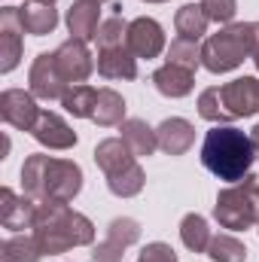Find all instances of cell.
<instances>
[{
  "instance_id": "29",
  "label": "cell",
  "mask_w": 259,
  "mask_h": 262,
  "mask_svg": "<svg viewBox=\"0 0 259 262\" xmlns=\"http://www.w3.org/2000/svg\"><path fill=\"white\" fill-rule=\"evenodd\" d=\"M43 3H52V0H43Z\"/></svg>"
},
{
  "instance_id": "8",
  "label": "cell",
  "mask_w": 259,
  "mask_h": 262,
  "mask_svg": "<svg viewBox=\"0 0 259 262\" xmlns=\"http://www.w3.org/2000/svg\"><path fill=\"white\" fill-rule=\"evenodd\" d=\"M0 104H3V119L15 128H34L37 119H40V113L34 107V98L25 95V92H6L0 98Z\"/></svg>"
},
{
  "instance_id": "7",
  "label": "cell",
  "mask_w": 259,
  "mask_h": 262,
  "mask_svg": "<svg viewBox=\"0 0 259 262\" xmlns=\"http://www.w3.org/2000/svg\"><path fill=\"white\" fill-rule=\"evenodd\" d=\"M162 43H165L162 28H159L153 18H137V21L128 28V46H131V52L140 55V58H153V55H159Z\"/></svg>"
},
{
  "instance_id": "26",
  "label": "cell",
  "mask_w": 259,
  "mask_h": 262,
  "mask_svg": "<svg viewBox=\"0 0 259 262\" xmlns=\"http://www.w3.org/2000/svg\"><path fill=\"white\" fill-rule=\"evenodd\" d=\"M235 15V0H207V18L229 21Z\"/></svg>"
},
{
  "instance_id": "4",
  "label": "cell",
  "mask_w": 259,
  "mask_h": 262,
  "mask_svg": "<svg viewBox=\"0 0 259 262\" xmlns=\"http://www.w3.org/2000/svg\"><path fill=\"white\" fill-rule=\"evenodd\" d=\"M259 186L256 183H250V177H247V183L244 186H238V189H226L223 195L217 198V220L226 226V229H244V226H250L253 220L259 216Z\"/></svg>"
},
{
  "instance_id": "22",
  "label": "cell",
  "mask_w": 259,
  "mask_h": 262,
  "mask_svg": "<svg viewBox=\"0 0 259 262\" xmlns=\"http://www.w3.org/2000/svg\"><path fill=\"white\" fill-rule=\"evenodd\" d=\"M183 244L189 247V250H204L207 247V223L201 220V216H195V213H189L186 220H183Z\"/></svg>"
},
{
  "instance_id": "10",
  "label": "cell",
  "mask_w": 259,
  "mask_h": 262,
  "mask_svg": "<svg viewBox=\"0 0 259 262\" xmlns=\"http://www.w3.org/2000/svg\"><path fill=\"white\" fill-rule=\"evenodd\" d=\"M31 131H34V137H37L40 143H49V146H55V149H64V146H70V143L76 140V134L67 128L55 113H40L37 125Z\"/></svg>"
},
{
  "instance_id": "2",
  "label": "cell",
  "mask_w": 259,
  "mask_h": 262,
  "mask_svg": "<svg viewBox=\"0 0 259 262\" xmlns=\"http://www.w3.org/2000/svg\"><path fill=\"white\" fill-rule=\"evenodd\" d=\"M49 220H37V244L43 253H58L70 244H85L92 241V226L85 216L70 213L64 204H49V210H43Z\"/></svg>"
},
{
  "instance_id": "3",
  "label": "cell",
  "mask_w": 259,
  "mask_h": 262,
  "mask_svg": "<svg viewBox=\"0 0 259 262\" xmlns=\"http://www.w3.org/2000/svg\"><path fill=\"white\" fill-rule=\"evenodd\" d=\"M43 168L46 174H34V171H25L21 168V180L31 192H46V195H55V198H70L79 192V183H82V174L76 165L70 162H55V159H46L43 156Z\"/></svg>"
},
{
  "instance_id": "11",
  "label": "cell",
  "mask_w": 259,
  "mask_h": 262,
  "mask_svg": "<svg viewBox=\"0 0 259 262\" xmlns=\"http://www.w3.org/2000/svg\"><path fill=\"white\" fill-rule=\"evenodd\" d=\"M55 64H58V70H61V76L64 79H82L85 73H89V52H85V46L76 40H70V43H64L58 52H55Z\"/></svg>"
},
{
  "instance_id": "20",
  "label": "cell",
  "mask_w": 259,
  "mask_h": 262,
  "mask_svg": "<svg viewBox=\"0 0 259 262\" xmlns=\"http://www.w3.org/2000/svg\"><path fill=\"white\" fill-rule=\"evenodd\" d=\"M122 131H125V143H128L137 156H149V152L156 149V137H153V131L146 128L140 119L125 122V128H122Z\"/></svg>"
},
{
  "instance_id": "6",
  "label": "cell",
  "mask_w": 259,
  "mask_h": 262,
  "mask_svg": "<svg viewBox=\"0 0 259 262\" xmlns=\"http://www.w3.org/2000/svg\"><path fill=\"white\" fill-rule=\"evenodd\" d=\"M220 98H223V107L229 116H250L259 110V82L250 76L235 79L220 89Z\"/></svg>"
},
{
  "instance_id": "30",
  "label": "cell",
  "mask_w": 259,
  "mask_h": 262,
  "mask_svg": "<svg viewBox=\"0 0 259 262\" xmlns=\"http://www.w3.org/2000/svg\"><path fill=\"white\" fill-rule=\"evenodd\" d=\"M95 3H101V0H95Z\"/></svg>"
},
{
  "instance_id": "23",
  "label": "cell",
  "mask_w": 259,
  "mask_h": 262,
  "mask_svg": "<svg viewBox=\"0 0 259 262\" xmlns=\"http://www.w3.org/2000/svg\"><path fill=\"white\" fill-rule=\"evenodd\" d=\"M210 256H213L217 262H244L247 250H244L235 238L223 235V238H217V241L210 244Z\"/></svg>"
},
{
  "instance_id": "17",
  "label": "cell",
  "mask_w": 259,
  "mask_h": 262,
  "mask_svg": "<svg viewBox=\"0 0 259 262\" xmlns=\"http://www.w3.org/2000/svg\"><path fill=\"white\" fill-rule=\"evenodd\" d=\"M98 70L104 73V76H134L137 70H134V58H131L128 52H122V46H110V49H104V55H101V61H98Z\"/></svg>"
},
{
  "instance_id": "18",
  "label": "cell",
  "mask_w": 259,
  "mask_h": 262,
  "mask_svg": "<svg viewBox=\"0 0 259 262\" xmlns=\"http://www.w3.org/2000/svg\"><path fill=\"white\" fill-rule=\"evenodd\" d=\"M122 110H125L122 98H119L116 92L104 89V92H98V101H95V113H92V116H95L101 125H113V122L122 119Z\"/></svg>"
},
{
  "instance_id": "12",
  "label": "cell",
  "mask_w": 259,
  "mask_h": 262,
  "mask_svg": "<svg viewBox=\"0 0 259 262\" xmlns=\"http://www.w3.org/2000/svg\"><path fill=\"white\" fill-rule=\"evenodd\" d=\"M189 143H192V125L186 119H168V122H162V128H159V146L165 152H171V156L186 152Z\"/></svg>"
},
{
  "instance_id": "14",
  "label": "cell",
  "mask_w": 259,
  "mask_h": 262,
  "mask_svg": "<svg viewBox=\"0 0 259 262\" xmlns=\"http://www.w3.org/2000/svg\"><path fill=\"white\" fill-rule=\"evenodd\" d=\"M153 79H156V89H159L162 95H171V98L189 95V89H192V73H189L186 67H180V64L162 67Z\"/></svg>"
},
{
  "instance_id": "28",
  "label": "cell",
  "mask_w": 259,
  "mask_h": 262,
  "mask_svg": "<svg viewBox=\"0 0 259 262\" xmlns=\"http://www.w3.org/2000/svg\"><path fill=\"white\" fill-rule=\"evenodd\" d=\"M253 143H256V149H259V125L253 128Z\"/></svg>"
},
{
  "instance_id": "25",
  "label": "cell",
  "mask_w": 259,
  "mask_h": 262,
  "mask_svg": "<svg viewBox=\"0 0 259 262\" xmlns=\"http://www.w3.org/2000/svg\"><path fill=\"white\" fill-rule=\"evenodd\" d=\"M119 40H122V21H119V18H110V21L101 28L98 43H101L104 49H110V46H119Z\"/></svg>"
},
{
  "instance_id": "9",
  "label": "cell",
  "mask_w": 259,
  "mask_h": 262,
  "mask_svg": "<svg viewBox=\"0 0 259 262\" xmlns=\"http://www.w3.org/2000/svg\"><path fill=\"white\" fill-rule=\"evenodd\" d=\"M31 82L40 98H58L64 92V76L55 64V55H40V61L31 70Z\"/></svg>"
},
{
  "instance_id": "19",
  "label": "cell",
  "mask_w": 259,
  "mask_h": 262,
  "mask_svg": "<svg viewBox=\"0 0 259 262\" xmlns=\"http://www.w3.org/2000/svg\"><path fill=\"white\" fill-rule=\"evenodd\" d=\"M204 25H207V12H201V6H192V3L183 6L177 15V28L183 40H198L204 34Z\"/></svg>"
},
{
  "instance_id": "24",
  "label": "cell",
  "mask_w": 259,
  "mask_h": 262,
  "mask_svg": "<svg viewBox=\"0 0 259 262\" xmlns=\"http://www.w3.org/2000/svg\"><path fill=\"white\" fill-rule=\"evenodd\" d=\"M171 64H180L186 67V70H192L198 64V49H195V40H177L174 46H171Z\"/></svg>"
},
{
  "instance_id": "21",
  "label": "cell",
  "mask_w": 259,
  "mask_h": 262,
  "mask_svg": "<svg viewBox=\"0 0 259 262\" xmlns=\"http://www.w3.org/2000/svg\"><path fill=\"white\" fill-rule=\"evenodd\" d=\"M95 101H98V92L92 85H76L73 92L64 95V107H67V113H73V116H92L95 113L92 110Z\"/></svg>"
},
{
  "instance_id": "16",
  "label": "cell",
  "mask_w": 259,
  "mask_h": 262,
  "mask_svg": "<svg viewBox=\"0 0 259 262\" xmlns=\"http://www.w3.org/2000/svg\"><path fill=\"white\" fill-rule=\"evenodd\" d=\"M18 21H21V28L31 31V34H49V31L55 28L58 15H55L52 6L43 3V6H28V9H21V12H18Z\"/></svg>"
},
{
  "instance_id": "13",
  "label": "cell",
  "mask_w": 259,
  "mask_h": 262,
  "mask_svg": "<svg viewBox=\"0 0 259 262\" xmlns=\"http://www.w3.org/2000/svg\"><path fill=\"white\" fill-rule=\"evenodd\" d=\"M134 238H137V223H134V220H116V223L110 226V241L95 250V262H107V253H113V262H119L122 247H125L128 241H134Z\"/></svg>"
},
{
  "instance_id": "5",
  "label": "cell",
  "mask_w": 259,
  "mask_h": 262,
  "mask_svg": "<svg viewBox=\"0 0 259 262\" xmlns=\"http://www.w3.org/2000/svg\"><path fill=\"white\" fill-rule=\"evenodd\" d=\"M253 52V37H250V25L244 28H232V31H226V34H220V37H213L207 46H204V52H201V58H204V64L210 67V70H232L235 64H241V58H244V52Z\"/></svg>"
},
{
  "instance_id": "27",
  "label": "cell",
  "mask_w": 259,
  "mask_h": 262,
  "mask_svg": "<svg viewBox=\"0 0 259 262\" xmlns=\"http://www.w3.org/2000/svg\"><path fill=\"white\" fill-rule=\"evenodd\" d=\"M140 262H177V256H174V250H168L165 244H153V247L143 250Z\"/></svg>"
},
{
  "instance_id": "15",
  "label": "cell",
  "mask_w": 259,
  "mask_h": 262,
  "mask_svg": "<svg viewBox=\"0 0 259 262\" xmlns=\"http://www.w3.org/2000/svg\"><path fill=\"white\" fill-rule=\"evenodd\" d=\"M67 25H70V34H76L79 40H89L98 34V3H76L70 12H67Z\"/></svg>"
},
{
  "instance_id": "1",
  "label": "cell",
  "mask_w": 259,
  "mask_h": 262,
  "mask_svg": "<svg viewBox=\"0 0 259 262\" xmlns=\"http://www.w3.org/2000/svg\"><path fill=\"white\" fill-rule=\"evenodd\" d=\"M253 149H256V143L244 131L217 125V128L207 131V137L201 143V162L213 177H220L226 183H235L250 171Z\"/></svg>"
}]
</instances>
